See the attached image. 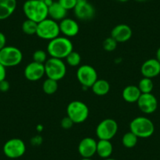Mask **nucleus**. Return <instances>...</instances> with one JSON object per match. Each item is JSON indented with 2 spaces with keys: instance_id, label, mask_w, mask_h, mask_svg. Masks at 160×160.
Segmentation results:
<instances>
[{
  "instance_id": "c85d7f7f",
  "label": "nucleus",
  "mask_w": 160,
  "mask_h": 160,
  "mask_svg": "<svg viewBox=\"0 0 160 160\" xmlns=\"http://www.w3.org/2000/svg\"><path fill=\"white\" fill-rule=\"evenodd\" d=\"M117 45H118V42L112 37L110 36L104 41V42H103V48L106 51L112 52L116 49Z\"/></svg>"
},
{
  "instance_id": "39448f33",
  "label": "nucleus",
  "mask_w": 160,
  "mask_h": 160,
  "mask_svg": "<svg viewBox=\"0 0 160 160\" xmlns=\"http://www.w3.org/2000/svg\"><path fill=\"white\" fill-rule=\"evenodd\" d=\"M45 75L47 78L59 81L62 79L67 72V67L64 61L58 58H50L44 64Z\"/></svg>"
},
{
  "instance_id": "2eb2a0df",
  "label": "nucleus",
  "mask_w": 160,
  "mask_h": 160,
  "mask_svg": "<svg viewBox=\"0 0 160 160\" xmlns=\"http://www.w3.org/2000/svg\"><path fill=\"white\" fill-rule=\"evenodd\" d=\"M132 29L126 24H120L115 26L111 32V37L117 42H125L132 37Z\"/></svg>"
},
{
  "instance_id": "9b49d317",
  "label": "nucleus",
  "mask_w": 160,
  "mask_h": 160,
  "mask_svg": "<svg viewBox=\"0 0 160 160\" xmlns=\"http://www.w3.org/2000/svg\"><path fill=\"white\" fill-rule=\"evenodd\" d=\"M137 103L140 110L148 115L154 113L158 108V101L152 93H141Z\"/></svg>"
},
{
  "instance_id": "ddd939ff",
  "label": "nucleus",
  "mask_w": 160,
  "mask_h": 160,
  "mask_svg": "<svg viewBox=\"0 0 160 160\" xmlns=\"http://www.w3.org/2000/svg\"><path fill=\"white\" fill-rule=\"evenodd\" d=\"M97 143L93 138L87 137L80 141L78 152L82 158H92L97 153Z\"/></svg>"
},
{
  "instance_id": "6ab92c4d",
  "label": "nucleus",
  "mask_w": 160,
  "mask_h": 160,
  "mask_svg": "<svg viewBox=\"0 0 160 160\" xmlns=\"http://www.w3.org/2000/svg\"><path fill=\"white\" fill-rule=\"evenodd\" d=\"M68 10H66L58 2H53L48 7V18L54 21H62L67 18Z\"/></svg>"
},
{
  "instance_id": "c756f323",
  "label": "nucleus",
  "mask_w": 160,
  "mask_h": 160,
  "mask_svg": "<svg viewBox=\"0 0 160 160\" xmlns=\"http://www.w3.org/2000/svg\"><path fill=\"white\" fill-rule=\"evenodd\" d=\"M66 10H74L76 6V0H58V1Z\"/></svg>"
},
{
  "instance_id": "b1692460",
  "label": "nucleus",
  "mask_w": 160,
  "mask_h": 160,
  "mask_svg": "<svg viewBox=\"0 0 160 160\" xmlns=\"http://www.w3.org/2000/svg\"><path fill=\"white\" fill-rule=\"evenodd\" d=\"M138 138L132 133L131 131L127 132L125 134L122 136V144L124 147L127 148H132L135 147L138 143Z\"/></svg>"
},
{
  "instance_id": "0eeeda50",
  "label": "nucleus",
  "mask_w": 160,
  "mask_h": 160,
  "mask_svg": "<svg viewBox=\"0 0 160 160\" xmlns=\"http://www.w3.org/2000/svg\"><path fill=\"white\" fill-rule=\"evenodd\" d=\"M22 60L23 53L18 47H5L0 50V64L6 68L18 65Z\"/></svg>"
},
{
  "instance_id": "ea45409f",
  "label": "nucleus",
  "mask_w": 160,
  "mask_h": 160,
  "mask_svg": "<svg viewBox=\"0 0 160 160\" xmlns=\"http://www.w3.org/2000/svg\"><path fill=\"white\" fill-rule=\"evenodd\" d=\"M103 160H116L115 158H104Z\"/></svg>"
},
{
  "instance_id": "412c9836",
  "label": "nucleus",
  "mask_w": 160,
  "mask_h": 160,
  "mask_svg": "<svg viewBox=\"0 0 160 160\" xmlns=\"http://www.w3.org/2000/svg\"><path fill=\"white\" fill-rule=\"evenodd\" d=\"M113 152V145L108 140H99L97 143V154L101 158H110Z\"/></svg>"
},
{
  "instance_id": "aec40b11",
  "label": "nucleus",
  "mask_w": 160,
  "mask_h": 160,
  "mask_svg": "<svg viewBox=\"0 0 160 160\" xmlns=\"http://www.w3.org/2000/svg\"><path fill=\"white\" fill-rule=\"evenodd\" d=\"M141 95L138 87L135 85H129L123 89L122 93L124 101L128 103L138 102L140 96Z\"/></svg>"
},
{
  "instance_id": "1a4fd4ad",
  "label": "nucleus",
  "mask_w": 160,
  "mask_h": 160,
  "mask_svg": "<svg viewBox=\"0 0 160 160\" xmlns=\"http://www.w3.org/2000/svg\"><path fill=\"white\" fill-rule=\"evenodd\" d=\"M118 123L112 118L102 120L96 128V135L99 140H112L118 132Z\"/></svg>"
},
{
  "instance_id": "72a5a7b5",
  "label": "nucleus",
  "mask_w": 160,
  "mask_h": 160,
  "mask_svg": "<svg viewBox=\"0 0 160 160\" xmlns=\"http://www.w3.org/2000/svg\"><path fill=\"white\" fill-rule=\"evenodd\" d=\"M6 43H7L6 35L2 32H0V50H2V48L6 47Z\"/></svg>"
},
{
  "instance_id": "a211bd4d",
  "label": "nucleus",
  "mask_w": 160,
  "mask_h": 160,
  "mask_svg": "<svg viewBox=\"0 0 160 160\" xmlns=\"http://www.w3.org/2000/svg\"><path fill=\"white\" fill-rule=\"evenodd\" d=\"M17 8V0H0V21L10 18Z\"/></svg>"
},
{
  "instance_id": "393cba45",
  "label": "nucleus",
  "mask_w": 160,
  "mask_h": 160,
  "mask_svg": "<svg viewBox=\"0 0 160 160\" xmlns=\"http://www.w3.org/2000/svg\"><path fill=\"white\" fill-rule=\"evenodd\" d=\"M58 89V81L47 78L42 83V90L44 93L48 95H52L57 92Z\"/></svg>"
},
{
  "instance_id": "6e6552de",
  "label": "nucleus",
  "mask_w": 160,
  "mask_h": 160,
  "mask_svg": "<svg viewBox=\"0 0 160 160\" xmlns=\"http://www.w3.org/2000/svg\"><path fill=\"white\" fill-rule=\"evenodd\" d=\"M76 77L79 83L86 88H90L98 79L96 69L89 64H83L78 68Z\"/></svg>"
},
{
  "instance_id": "f257e3e1",
  "label": "nucleus",
  "mask_w": 160,
  "mask_h": 160,
  "mask_svg": "<svg viewBox=\"0 0 160 160\" xmlns=\"http://www.w3.org/2000/svg\"><path fill=\"white\" fill-rule=\"evenodd\" d=\"M73 51V44L72 41L65 36H58L50 40L47 46V53L50 58L64 59Z\"/></svg>"
},
{
  "instance_id": "4468645a",
  "label": "nucleus",
  "mask_w": 160,
  "mask_h": 160,
  "mask_svg": "<svg viewBox=\"0 0 160 160\" xmlns=\"http://www.w3.org/2000/svg\"><path fill=\"white\" fill-rule=\"evenodd\" d=\"M75 17L81 21H90L95 15V9L87 1L77 3L74 9Z\"/></svg>"
},
{
  "instance_id": "a878e982",
  "label": "nucleus",
  "mask_w": 160,
  "mask_h": 160,
  "mask_svg": "<svg viewBox=\"0 0 160 160\" xmlns=\"http://www.w3.org/2000/svg\"><path fill=\"white\" fill-rule=\"evenodd\" d=\"M37 27H38V23L27 19L23 22L22 25H21V29L26 35H36Z\"/></svg>"
},
{
  "instance_id": "9d476101",
  "label": "nucleus",
  "mask_w": 160,
  "mask_h": 160,
  "mask_svg": "<svg viewBox=\"0 0 160 160\" xmlns=\"http://www.w3.org/2000/svg\"><path fill=\"white\" fill-rule=\"evenodd\" d=\"M26 152L25 143L19 138H12L3 145V152L10 158H18L23 156Z\"/></svg>"
},
{
  "instance_id": "f3484780",
  "label": "nucleus",
  "mask_w": 160,
  "mask_h": 160,
  "mask_svg": "<svg viewBox=\"0 0 160 160\" xmlns=\"http://www.w3.org/2000/svg\"><path fill=\"white\" fill-rule=\"evenodd\" d=\"M141 72L144 77L152 79L160 74V63L155 58L147 60L141 65Z\"/></svg>"
},
{
  "instance_id": "dca6fc26",
  "label": "nucleus",
  "mask_w": 160,
  "mask_h": 160,
  "mask_svg": "<svg viewBox=\"0 0 160 160\" xmlns=\"http://www.w3.org/2000/svg\"><path fill=\"white\" fill-rule=\"evenodd\" d=\"M60 32L67 38H71L78 35L79 32V25L72 18H66L59 23Z\"/></svg>"
},
{
  "instance_id": "7c9ffc66",
  "label": "nucleus",
  "mask_w": 160,
  "mask_h": 160,
  "mask_svg": "<svg viewBox=\"0 0 160 160\" xmlns=\"http://www.w3.org/2000/svg\"><path fill=\"white\" fill-rule=\"evenodd\" d=\"M74 122L69 118L68 116H65L61 119V126L63 129L64 130H68V129L72 128V126L74 125Z\"/></svg>"
},
{
  "instance_id": "f8f14e48",
  "label": "nucleus",
  "mask_w": 160,
  "mask_h": 160,
  "mask_svg": "<svg viewBox=\"0 0 160 160\" xmlns=\"http://www.w3.org/2000/svg\"><path fill=\"white\" fill-rule=\"evenodd\" d=\"M24 74L25 78L31 82L38 81L45 75L44 64L32 61L26 66L24 71Z\"/></svg>"
},
{
  "instance_id": "79ce46f5",
  "label": "nucleus",
  "mask_w": 160,
  "mask_h": 160,
  "mask_svg": "<svg viewBox=\"0 0 160 160\" xmlns=\"http://www.w3.org/2000/svg\"><path fill=\"white\" fill-rule=\"evenodd\" d=\"M138 2H144V1H147V0H136Z\"/></svg>"
},
{
  "instance_id": "58836bf2",
  "label": "nucleus",
  "mask_w": 160,
  "mask_h": 160,
  "mask_svg": "<svg viewBox=\"0 0 160 160\" xmlns=\"http://www.w3.org/2000/svg\"><path fill=\"white\" fill-rule=\"evenodd\" d=\"M81 160H93L91 158H82Z\"/></svg>"
},
{
  "instance_id": "7ed1b4c3",
  "label": "nucleus",
  "mask_w": 160,
  "mask_h": 160,
  "mask_svg": "<svg viewBox=\"0 0 160 160\" xmlns=\"http://www.w3.org/2000/svg\"><path fill=\"white\" fill-rule=\"evenodd\" d=\"M130 130L138 138H148L153 135L155 126L147 117L138 116L130 122Z\"/></svg>"
},
{
  "instance_id": "4be33fe9",
  "label": "nucleus",
  "mask_w": 160,
  "mask_h": 160,
  "mask_svg": "<svg viewBox=\"0 0 160 160\" xmlns=\"http://www.w3.org/2000/svg\"><path fill=\"white\" fill-rule=\"evenodd\" d=\"M93 93L98 96H104L110 90V84L105 79H98L91 87Z\"/></svg>"
},
{
  "instance_id": "473e14b6",
  "label": "nucleus",
  "mask_w": 160,
  "mask_h": 160,
  "mask_svg": "<svg viewBox=\"0 0 160 160\" xmlns=\"http://www.w3.org/2000/svg\"><path fill=\"white\" fill-rule=\"evenodd\" d=\"M7 68L0 64V82H2L3 80L6 79L7 77Z\"/></svg>"
},
{
  "instance_id": "f704fd0d",
  "label": "nucleus",
  "mask_w": 160,
  "mask_h": 160,
  "mask_svg": "<svg viewBox=\"0 0 160 160\" xmlns=\"http://www.w3.org/2000/svg\"><path fill=\"white\" fill-rule=\"evenodd\" d=\"M42 141V139L41 138V137L40 136H35L32 139V144H34V145H38V144H41Z\"/></svg>"
},
{
  "instance_id": "5701e85b",
  "label": "nucleus",
  "mask_w": 160,
  "mask_h": 160,
  "mask_svg": "<svg viewBox=\"0 0 160 160\" xmlns=\"http://www.w3.org/2000/svg\"><path fill=\"white\" fill-rule=\"evenodd\" d=\"M138 88L141 93H150L153 90L154 83L152 78L143 77L138 83Z\"/></svg>"
},
{
  "instance_id": "bb28decb",
  "label": "nucleus",
  "mask_w": 160,
  "mask_h": 160,
  "mask_svg": "<svg viewBox=\"0 0 160 160\" xmlns=\"http://www.w3.org/2000/svg\"><path fill=\"white\" fill-rule=\"evenodd\" d=\"M66 59V62L68 63L69 66L72 67H77L80 64L81 62V56L79 53L76 51H72L67 56Z\"/></svg>"
},
{
  "instance_id": "c9c22d12",
  "label": "nucleus",
  "mask_w": 160,
  "mask_h": 160,
  "mask_svg": "<svg viewBox=\"0 0 160 160\" xmlns=\"http://www.w3.org/2000/svg\"><path fill=\"white\" fill-rule=\"evenodd\" d=\"M40 1H42V2H44V3H45L48 7L53 2V0H40Z\"/></svg>"
},
{
  "instance_id": "20e7f679",
  "label": "nucleus",
  "mask_w": 160,
  "mask_h": 160,
  "mask_svg": "<svg viewBox=\"0 0 160 160\" xmlns=\"http://www.w3.org/2000/svg\"><path fill=\"white\" fill-rule=\"evenodd\" d=\"M60 33L59 24L51 18H47L38 23L36 35L38 38L50 41L59 36Z\"/></svg>"
},
{
  "instance_id": "2f4dec72",
  "label": "nucleus",
  "mask_w": 160,
  "mask_h": 160,
  "mask_svg": "<svg viewBox=\"0 0 160 160\" xmlns=\"http://www.w3.org/2000/svg\"><path fill=\"white\" fill-rule=\"evenodd\" d=\"M10 89V83L7 80H3L2 82H0V91L1 92H7Z\"/></svg>"
},
{
  "instance_id": "cd10ccee",
  "label": "nucleus",
  "mask_w": 160,
  "mask_h": 160,
  "mask_svg": "<svg viewBox=\"0 0 160 160\" xmlns=\"http://www.w3.org/2000/svg\"><path fill=\"white\" fill-rule=\"evenodd\" d=\"M32 58H33V61L43 64L48 60L47 59V53L42 50H38L34 52Z\"/></svg>"
},
{
  "instance_id": "e433bc0d",
  "label": "nucleus",
  "mask_w": 160,
  "mask_h": 160,
  "mask_svg": "<svg viewBox=\"0 0 160 160\" xmlns=\"http://www.w3.org/2000/svg\"><path fill=\"white\" fill-rule=\"evenodd\" d=\"M155 57H156V58H155V59H156L157 61H158V62L160 63V47L158 49V50H157L156 54H155Z\"/></svg>"
},
{
  "instance_id": "f03ea898",
  "label": "nucleus",
  "mask_w": 160,
  "mask_h": 160,
  "mask_svg": "<svg viewBox=\"0 0 160 160\" xmlns=\"http://www.w3.org/2000/svg\"><path fill=\"white\" fill-rule=\"evenodd\" d=\"M23 11L27 19L36 23L48 18V7L40 0H27L23 6Z\"/></svg>"
},
{
  "instance_id": "423d86ee",
  "label": "nucleus",
  "mask_w": 160,
  "mask_h": 160,
  "mask_svg": "<svg viewBox=\"0 0 160 160\" xmlns=\"http://www.w3.org/2000/svg\"><path fill=\"white\" fill-rule=\"evenodd\" d=\"M67 115L74 122L79 124L85 122L89 116V108L80 101H73L67 107Z\"/></svg>"
},
{
  "instance_id": "4c0bfd02",
  "label": "nucleus",
  "mask_w": 160,
  "mask_h": 160,
  "mask_svg": "<svg viewBox=\"0 0 160 160\" xmlns=\"http://www.w3.org/2000/svg\"><path fill=\"white\" fill-rule=\"evenodd\" d=\"M86 1H87V0H76L77 3H80V2H86Z\"/></svg>"
},
{
  "instance_id": "a19ab883",
  "label": "nucleus",
  "mask_w": 160,
  "mask_h": 160,
  "mask_svg": "<svg viewBox=\"0 0 160 160\" xmlns=\"http://www.w3.org/2000/svg\"><path fill=\"white\" fill-rule=\"evenodd\" d=\"M118 1L122 2H127V1H129V0H118Z\"/></svg>"
}]
</instances>
